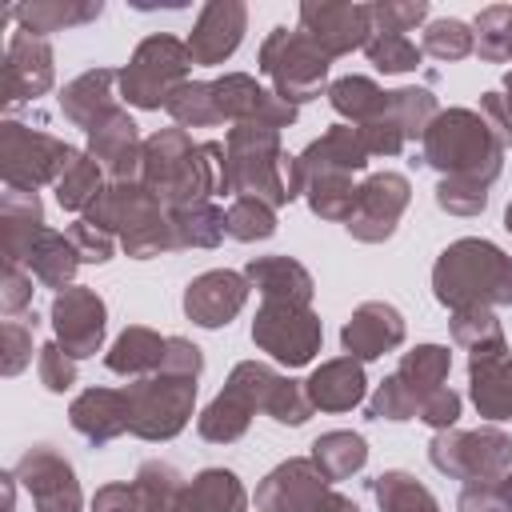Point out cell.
I'll use <instances>...</instances> for the list:
<instances>
[{"instance_id": "484cf974", "label": "cell", "mask_w": 512, "mask_h": 512, "mask_svg": "<svg viewBox=\"0 0 512 512\" xmlns=\"http://www.w3.org/2000/svg\"><path fill=\"white\" fill-rule=\"evenodd\" d=\"M68 424L92 444L104 448L116 436L132 432V404L124 388H84L72 404H68Z\"/></svg>"}, {"instance_id": "3957f363", "label": "cell", "mask_w": 512, "mask_h": 512, "mask_svg": "<svg viewBox=\"0 0 512 512\" xmlns=\"http://www.w3.org/2000/svg\"><path fill=\"white\" fill-rule=\"evenodd\" d=\"M220 196H256L284 208L300 196L296 156L280 148V132L268 124H236L224 136V184Z\"/></svg>"}, {"instance_id": "9a60e30c", "label": "cell", "mask_w": 512, "mask_h": 512, "mask_svg": "<svg viewBox=\"0 0 512 512\" xmlns=\"http://www.w3.org/2000/svg\"><path fill=\"white\" fill-rule=\"evenodd\" d=\"M16 480L28 488L36 512H84V496H80V480L72 472V464L52 448V444H32L20 460H16Z\"/></svg>"}, {"instance_id": "c3c4849f", "label": "cell", "mask_w": 512, "mask_h": 512, "mask_svg": "<svg viewBox=\"0 0 512 512\" xmlns=\"http://www.w3.org/2000/svg\"><path fill=\"white\" fill-rule=\"evenodd\" d=\"M368 60L380 68V72H412L420 64V44H412L404 32H372V40L364 44Z\"/></svg>"}, {"instance_id": "7c38bea8", "label": "cell", "mask_w": 512, "mask_h": 512, "mask_svg": "<svg viewBox=\"0 0 512 512\" xmlns=\"http://www.w3.org/2000/svg\"><path fill=\"white\" fill-rule=\"evenodd\" d=\"M324 324L308 304H272L264 300L252 320V344L284 368H304L320 352Z\"/></svg>"}, {"instance_id": "91938a15", "label": "cell", "mask_w": 512, "mask_h": 512, "mask_svg": "<svg viewBox=\"0 0 512 512\" xmlns=\"http://www.w3.org/2000/svg\"><path fill=\"white\" fill-rule=\"evenodd\" d=\"M92 512H140L136 496H132V484H104V488H96Z\"/></svg>"}, {"instance_id": "f907efd6", "label": "cell", "mask_w": 512, "mask_h": 512, "mask_svg": "<svg viewBox=\"0 0 512 512\" xmlns=\"http://www.w3.org/2000/svg\"><path fill=\"white\" fill-rule=\"evenodd\" d=\"M368 8H372V28L376 32H412L416 24L428 20L424 0H376Z\"/></svg>"}, {"instance_id": "1f68e13d", "label": "cell", "mask_w": 512, "mask_h": 512, "mask_svg": "<svg viewBox=\"0 0 512 512\" xmlns=\"http://www.w3.org/2000/svg\"><path fill=\"white\" fill-rule=\"evenodd\" d=\"M468 392L480 416L508 420L512 416V360L508 352L496 356H468Z\"/></svg>"}, {"instance_id": "8fae6325", "label": "cell", "mask_w": 512, "mask_h": 512, "mask_svg": "<svg viewBox=\"0 0 512 512\" xmlns=\"http://www.w3.org/2000/svg\"><path fill=\"white\" fill-rule=\"evenodd\" d=\"M428 460L436 472L452 476V480H500L508 468H512V436L504 428H472V432H460V428H448V432H436L428 440Z\"/></svg>"}, {"instance_id": "681fc988", "label": "cell", "mask_w": 512, "mask_h": 512, "mask_svg": "<svg viewBox=\"0 0 512 512\" xmlns=\"http://www.w3.org/2000/svg\"><path fill=\"white\" fill-rule=\"evenodd\" d=\"M508 28H512V4H492L476 16V52L488 64L508 60Z\"/></svg>"}, {"instance_id": "f35d334b", "label": "cell", "mask_w": 512, "mask_h": 512, "mask_svg": "<svg viewBox=\"0 0 512 512\" xmlns=\"http://www.w3.org/2000/svg\"><path fill=\"white\" fill-rule=\"evenodd\" d=\"M172 244L176 248H216L228 228H224V208H216L212 200L188 204V208H172Z\"/></svg>"}, {"instance_id": "6f0895ef", "label": "cell", "mask_w": 512, "mask_h": 512, "mask_svg": "<svg viewBox=\"0 0 512 512\" xmlns=\"http://www.w3.org/2000/svg\"><path fill=\"white\" fill-rule=\"evenodd\" d=\"M456 416H460V392H452L448 384H444L440 392H432V396L420 404V412H416V420H424V424L436 428V432H448V428L456 424Z\"/></svg>"}, {"instance_id": "ee69618b", "label": "cell", "mask_w": 512, "mask_h": 512, "mask_svg": "<svg viewBox=\"0 0 512 512\" xmlns=\"http://www.w3.org/2000/svg\"><path fill=\"white\" fill-rule=\"evenodd\" d=\"M356 188H360V184H352V176L328 172V176H316V180L304 184V200H308V208H312L320 220H340V224H344V220L352 216Z\"/></svg>"}, {"instance_id": "ab89813d", "label": "cell", "mask_w": 512, "mask_h": 512, "mask_svg": "<svg viewBox=\"0 0 512 512\" xmlns=\"http://www.w3.org/2000/svg\"><path fill=\"white\" fill-rule=\"evenodd\" d=\"M448 328H452V340H456L468 356H496V352H508L504 328H500V320H496L492 308H460V312H452Z\"/></svg>"}, {"instance_id": "836d02e7", "label": "cell", "mask_w": 512, "mask_h": 512, "mask_svg": "<svg viewBox=\"0 0 512 512\" xmlns=\"http://www.w3.org/2000/svg\"><path fill=\"white\" fill-rule=\"evenodd\" d=\"M248 492L232 468H204L196 472L172 512H244Z\"/></svg>"}, {"instance_id": "6da1fadb", "label": "cell", "mask_w": 512, "mask_h": 512, "mask_svg": "<svg viewBox=\"0 0 512 512\" xmlns=\"http://www.w3.org/2000/svg\"><path fill=\"white\" fill-rule=\"evenodd\" d=\"M420 144V164L440 172L436 204L452 216H480L488 204V188L504 168V144L488 128V120L472 108L436 112Z\"/></svg>"}, {"instance_id": "8992f818", "label": "cell", "mask_w": 512, "mask_h": 512, "mask_svg": "<svg viewBox=\"0 0 512 512\" xmlns=\"http://www.w3.org/2000/svg\"><path fill=\"white\" fill-rule=\"evenodd\" d=\"M196 380L200 372L160 364V372L132 380L128 404H132V436L140 440H172L184 432L192 404H196Z\"/></svg>"}, {"instance_id": "2e32d148", "label": "cell", "mask_w": 512, "mask_h": 512, "mask_svg": "<svg viewBox=\"0 0 512 512\" xmlns=\"http://www.w3.org/2000/svg\"><path fill=\"white\" fill-rule=\"evenodd\" d=\"M300 32L328 56H348L372 40V8L368 4H336V0H308L300 4Z\"/></svg>"}, {"instance_id": "5b68a950", "label": "cell", "mask_w": 512, "mask_h": 512, "mask_svg": "<svg viewBox=\"0 0 512 512\" xmlns=\"http://www.w3.org/2000/svg\"><path fill=\"white\" fill-rule=\"evenodd\" d=\"M88 224L104 228L116 236V244L132 256V260H152V256H164V252H176L172 244V220L160 204V196L140 184V180H128V184H108L92 208L84 212Z\"/></svg>"}, {"instance_id": "e575fe53", "label": "cell", "mask_w": 512, "mask_h": 512, "mask_svg": "<svg viewBox=\"0 0 512 512\" xmlns=\"http://www.w3.org/2000/svg\"><path fill=\"white\" fill-rule=\"evenodd\" d=\"M104 12L100 0H28V4H16L12 16L24 32L32 36H44L48 32H64V28H80L88 20H96Z\"/></svg>"}, {"instance_id": "7402d4cb", "label": "cell", "mask_w": 512, "mask_h": 512, "mask_svg": "<svg viewBox=\"0 0 512 512\" xmlns=\"http://www.w3.org/2000/svg\"><path fill=\"white\" fill-rule=\"evenodd\" d=\"M248 32V8L240 0H208L188 32V56L192 64H224Z\"/></svg>"}, {"instance_id": "d6986e66", "label": "cell", "mask_w": 512, "mask_h": 512, "mask_svg": "<svg viewBox=\"0 0 512 512\" xmlns=\"http://www.w3.org/2000/svg\"><path fill=\"white\" fill-rule=\"evenodd\" d=\"M88 156L104 168V176H112V184H128L140 176V160H144V140L136 132V120L128 116V108H112L104 120H96L88 128Z\"/></svg>"}, {"instance_id": "ac0fdd59", "label": "cell", "mask_w": 512, "mask_h": 512, "mask_svg": "<svg viewBox=\"0 0 512 512\" xmlns=\"http://www.w3.org/2000/svg\"><path fill=\"white\" fill-rule=\"evenodd\" d=\"M4 108H16V104H28L36 96H44L56 80V68H52V44L44 36H32L24 28H16L8 36V48H4Z\"/></svg>"}, {"instance_id": "f6af8a7d", "label": "cell", "mask_w": 512, "mask_h": 512, "mask_svg": "<svg viewBox=\"0 0 512 512\" xmlns=\"http://www.w3.org/2000/svg\"><path fill=\"white\" fill-rule=\"evenodd\" d=\"M420 52L432 56V60H444V64H456V60H468L476 52V32L464 24V20H428L424 24V40H420Z\"/></svg>"}, {"instance_id": "bcb514c9", "label": "cell", "mask_w": 512, "mask_h": 512, "mask_svg": "<svg viewBox=\"0 0 512 512\" xmlns=\"http://www.w3.org/2000/svg\"><path fill=\"white\" fill-rule=\"evenodd\" d=\"M224 228L232 240L252 244V240H268L276 232V208L256 200V196H236L224 212Z\"/></svg>"}, {"instance_id": "f1b7e54d", "label": "cell", "mask_w": 512, "mask_h": 512, "mask_svg": "<svg viewBox=\"0 0 512 512\" xmlns=\"http://www.w3.org/2000/svg\"><path fill=\"white\" fill-rule=\"evenodd\" d=\"M364 364L352 360V356H336V360H324L308 380H304V392H308V404L320 408V412H352L360 400H364Z\"/></svg>"}, {"instance_id": "60d3db41", "label": "cell", "mask_w": 512, "mask_h": 512, "mask_svg": "<svg viewBox=\"0 0 512 512\" xmlns=\"http://www.w3.org/2000/svg\"><path fill=\"white\" fill-rule=\"evenodd\" d=\"M184 492V476L168 460H144L132 476V496L140 512H172Z\"/></svg>"}, {"instance_id": "8d00e7d4", "label": "cell", "mask_w": 512, "mask_h": 512, "mask_svg": "<svg viewBox=\"0 0 512 512\" xmlns=\"http://www.w3.org/2000/svg\"><path fill=\"white\" fill-rule=\"evenodd\" d=\"M80 264H84V260H80L76 244L68 240V232H56V228H48V232L36 240L32 256H28V272H32L44 288H56V292L72 288V276H76Z\"/></svg>"}, {"instance_id": "e0dca14e", "label": "cell", "mask_w": 512, "mask_h": 512, "mask_svg": "<svg viewBox=\"0 0 512 512\" xmlns=\"http://www.w3.org/2000/svg\"><path fill=\"white\" fill-rule=\"evenodd\" d=\"M52 332H56V344L72 356V360H88L100 352L104 344V328H108V308L104 300L84 288V284H72L64 292L52 296Z\"/></svg>"}, {"instance_id": "4dcf8cb0", "label": "cell", "mask_w": 512, "mask_h": 512, "mask_svg": "<svg viewBox=\"0 0 512 512\" xmlns=\"http://www.w3.org/2000/svg\"><path fill=\"white\" fill-rule=\"evenodd\" d=\"M244 276L272 304H312V292H316L312 272L292 256H256L244 268Z\"/></svg>"}, {"instance_id": "6125c7cd", "label": "cell", "mask_w": 512, "mask_h": 512, "mask_svg": "<svg viewBox=\"0 0 512 512\" xmlns=\"http://www.w3.org/2000/svg\"><path fill=\"white\" fill-rule=\"evenodd\" d=\"M500 496H504V508L512 512V472H504V476H500Z\"/></svg>"}, {"instance_id": "277c9868", "label": "cell", "mask_w": 512, "mask_h": 512, "mask_svg": "<svg viewBox=\"0 0 512 512\" xmlns=\"http://www.w3.org/2000/svg\"><path fill=\"white\" fill-rule=\"evenodd\" d=\"M432 292L448 312L512 304V256H504L492 240L464 236L440 252Z\"/></svg>"}, {"instance_id": "7dc6e473", "label": "cell", "mask_w": 512, "mask_h": 512, "mask_svg": "<svg viewBox=\"0 0 512 512\" xmlns=\"http://www.w3.org/2000/svg\"><path fill=\"white\" fill-rule=\"evenodd\" d=\"M164 112L176 120V128H216V112H212V88H208V80H184V84L168 96Z\"/></svg>"}, {"instance_id": "5bb4252c", "label": "cell", "mask_w": 512, "mask_h": 512, "mask_svg": "<svg viewBox=\"0 0 512 512\" xmlns=\"http://www.w3.org/2000/svg\"><path fill=\"white\" fill-rule=\"evenodd\" d=\"M408 200H412L408 176H400V172H372V176L356 188L352 216L344 220L348 236L360 240V244H384V240L396 232V224H400Z\"/></svg>"}, {"instance_id": "11a10c76", "label": "cell", "mask_w": 512, "mask_h": 512, "mask_svg": "<svg viewBox=\"0 0 512 512\" xmlns=\"http://www.w3.org/2000/svg\"><path fill=\"white\" fill-rule=\"evenodd\" d=\"M480 116L488 120V128L508 148L512 144V72L504 76V92H484L480 96Z\"/></svg>"}, {"instance_id": "ba28073f", "label": "cell", "mask_w": 512, "mask_h": 512, "mask_svg": "<svg viewBox=\"0 0 512 512\" xmlns=\"http://www.w3.org/2000/svg\"><path fill=\"white\" fill-rule=\"evenodd\" d=\"M76 156L80 152L72 144H64L60 136H52V132L28 128L20 120H4L0 124V176H4V188L36 192L40 184H56Z\"/></svg>"}, {"instance_id": "be15d7a7", "label": "cell", "mask_w": 512, "mask_h": 512, "mask_svg": "<svg viewBox=\"0 0 512 512\" xmlns=\"http://www.w3.org/2000/svg\"><path fill=\"white\" fill-rule=\"evenodd\" d=\"M504 228L512 232V204H508V212H504Z\"/></svg>"}, {"instance_id": "44dd1931", "label": "cell", "mask_w": 512, "mask_h": 512, "mask_svg": "<svg viewBox=\"0 0 512 512\" xmlns=\"http://www.w3.org/2000/svg\"><path fill=\"white\" fill-rule=\"evenodd\" d=\"M244 300H248V276L244 272H232V268L200 272L184 288V312L200 328H224V324H232L240 316Z\"/></svg>"}, {"instance_id": "7a4b0ae2", "label": "cell", "mask_w": 512, "mask_h": 512, "mask_svg": "<svg viewBox=\"0 0 512 512\" xmlns=\"http://www.w3.org/2000/svg\"><path fill=\"white\" fill-rule=\"evenodd\" d=\"M140 184H148L168 212L200 204L208 196H220L224 144L220 140H192L184 128H160L144 140Z\"/></svg>"}, {"instance_id": "d4e9b609", "label": "cell", "mask_w": 512, "mask_h": 512, "mask_svg": "<svg viewBox=\"0 0 512 512\" xmlns=\"http://www.w3.org/2000/svg\"><path fill=\"white\" fill-rule=\"evenodd\" d=\"M368 144L360 136V128L352 124H332L320 140H312L300 156H296V184H300V196H304V184L316 180V176H328V172H344V176H356L364 164H368Z\"/></svg>"}, {"instance_id": "4fadbf2b", "label": "cell", "mask_w": 512, "mask_h": 512, "mask_svg": "<svg viewBox=\"0 0 512 512\" xmlns=\"http://www.w3.org/2000/svg\"><path fill=\"white\" fill-rule=\"evenodd\" d=\"M212 88V112L216 124H268V128H292L296 124V108L288 100H280L272 88L256 84V76L248 72H224L220 80H208Z\"/></svg>"}, {"instance_id": "b9f144b4", "label": "cell", "mask_w": 512, "mask_h": 512, "mask_svg": "<svg viewBox=\"0 0 512 512\" xmlns=\"http://www.w3.org/2000/svg\"><path fill=\"white\" fill-rule=\"evenodd\" d=\"M368 488H372L380 512H440L436 496L412 472H400V468L380 472L376 480H368Z\"/></svg>"}, {"instance_id": "680465c9", "label": "cell", "mask_w": 512, "mask_h": 512, "mask_svg": "<svg viewBox=\"0 0 512 512\" xmlns=\"http://www.w3.org/2000/svg\"><path fill=\"white\" fill-rule=\"evenodd\" d=\"M456 512H508L504 496H500V480H472V484H464V492L456 500Z\"/></svg>"}, {"instance_id": "e7e4bbea", "label": "cell", "mask_w": 512, "mask_h": 512, "mask_svg": "<svg viewBox=\"0 0 512 512\" xmlns=\"http://www.w3.org/2000/svg\"><path fill=\"white\" fill-rule=\"evenodd\" d=\"M508 60H512V28H508Z\"/></svg>"}, {"instance_id": "4316f807", "label": "cell", "mask_w": 512, "mask_h": 512, "mask_svg": "<svg viewBox=\"0 0 512 512\" xmlns=\"http://www.w3.org/2000/svg\"><path fill=\"white\" fill-rule=\"evenodd\" d=\"M44 232H48V224H44L40 196L4 188V196H0V256H4V264H20L24 268Z\"/></svg>"}, {"instance_id": "94428289", "label": "cell", "mask_w": 512, "mask_h": 512, "mask_svg": "<svg viewBox=\"0 0 512 512\" xmlns=\"http://www.w3.org/2000/svg\"><path fill=\"white\" fill-rule=\"evenodd\" d=\"M312 512H360V508H356V500H348L344 492H324V500H320Z\"/></svg>"}, {"instance_id": "db71d44e", "label": "cell", "mask_w": 512, "mask_h": 512, "mask_svg": "<svg viewBox=\"0 0 512 512\" xmlns=\"http://www.w3.org/2000/svg\"><path fill=\"white\" fill-rule=\"evenodd\" d=\"M68 240L76 244V252H80L84 264H104V260H112V252H116V236L104 232V228H96V224H88L84 216L68 228Z\"/></svg>"}, {"instance_id": "52a82bcc", "label": "cell", "mask_w": 512, "mask_h": 512, "mask_svg": "<svg viewBox=\"0 0 512 512\" xmlns=\"http://www.w3.org/2000/svg\"><path fill=\"white\" fill-rule=\"evenodd\" d=\"M328 56L300 28H272L260 44V72L272 80V92L292 108L328 92Z\"/></svg>"}, {"instance_id": "83f0119b", "label": "cell", "mask_w": 512, "mask_h": 512, "mask_svg": "<svg viewBox=\"0 0 512 512\" xmlns=\"http://www.w3.org/2000/svg\"><path fill=\"white\" fill-rule=\"evenodd\" d=\"M256 412H260V408H256L248 384L232 372V376L224 380V388L212 396V404L196 416V432H200L208 444H232V440H240V436L248 432V424H252Z\"/></svg>"}, {"instance_id": "cb8c5ba5", "label": "cell", "mask_w": 512, "mask_h": 512, "mask_svg": "<svg viewBox=\"0 0 512 512\" xmlns=\"http://www.w3.org/2000/svg\"><path fill=\"white\" fill-rule=\"evenodd\" d=\"M232 372L248 384L256 408L268 412L276 424H292V428H300V424L316 412V408L308 404V392H304L300 380H288V376H280L276 368H268V364H260V360H240Z\"/></svg>"}, {"instance_id": "9f6ffc18", "label": "cell", "mask_w": 512, "mask_h": 512, "mask_svg": "<svg viewBox=\"0 0 512 512\" xmlns=\"http://www.w3.org/2000/svg\"><path fill=\"white\" fill-rule=\"evenodd\" d=\"M28 304H32V272H24L20 264H4V276H0V308H4V316L12 320Z\"/></svg>"}, {"instance_id": "603a6c76", "label": "cell", "mask_w": 512, "mask_h": 512, "mask_svg": "<svg viewBox=\"0 0 512 512\" xmlns=\"http://www.w3.org/2000/svg\"><path fill=\"white\" fill-rule=\"evenodd\" d=\"M404 316H400V308L396 304H388V300H364L348 320H344V328H340V344H344V352L352 356V360H376V356H384V352H392V348H400L404 344Z\"/></svg>"}, {"instance_id": "ffe728a7", "label": "cell", "mask_w": 512, "mask_h": 512, "mask_svg": "<svg viewBox=\"0 0 512 512\" xmlns=\"http://www.w3.org/2000/svg\"><path fill=\"white\" fill-rule=\"evenodd\" d=\"M328 492V480L312 464V456H292L276 464L256 484V512H312Z\"/></svg>"}, {"instance_id": "d6a6232c", "label": "cell", "mask_w": 512, "mask_h": 512, "mask_svg": "<svg viewBox=\"0 0 512 512\" xmlns=\"http://www.w3.org/2000/svg\"><path fill=\"white\" fill-rule=\"evenodd\" d=\"M164 356H168V336H160V332H152V328H144V324H132V328H124V332L112 340V348L104 352V364H108V372H116V376L140 380V376L160 372Z\"/></svg>"}, {"instance_id": "d590c367", "label": "cell", "mask_w": 512, "mask_h": 512, "mask_svg": "<svg viewBox=\"0 0 512 512\" xmlns=\"http://www.w3.org/2000/svg\"><path fill=\"white\" fill-rule=\"evenodd\" d=\"M312 464L320 468V476L328 484L332 480H348V476H356L368 464V440L360 432L332 428V432L312 440Z\"/></svg>"}, {"instance_id": "74e56055", "label": "cell", "mask_w": 512, "mask_h": 512, "mask_svg": "<svg viewBox=\"0 0 512 512\" xmlns=\"http://www.w3.org/2000/svg\"><path fill=\"white\" fill-rule=\"evenodd\" d=\"M328 104L344 120H352V128H364L388 108V92L368 76H340L328 84Z\"/></svg>"}, {"instance_id": "7bdbcfd3", "label": "cell", "mask_w": 512, "mask_h": 512, "mask_svg": "<svg viewBox=\"0 0 512 512\" xmlns=\"http://www.w3.org/2000/svg\"><path fill=\"white\" fill-rule=\"evenodd\" d=\"M100 192H104V168L88 152H80L68 164V172L56 180V204L64 212H88Z\"/></svg>"}, {"instance_id": "816d5d0a", "label": "cell", "mask_w": 512, "mask_h": 512, "mask_svg": "<svg viewBox=\"0 0 512 512\" xmlns=\"http://www.w3.org/2000/svg\"><path fill=\"white\" fill-rule=\"evenodd\" d=\"M32 332H36V324H24V320H16V316L0 324V340H4L0 372H4V376H20V372L32 364Z\"/></svg>"}, {"instance_id": "9c48e42d", "label": "cell", "mask_w": 512, "mask_h": 512, "mask_svg": "<svg viewBox=\"0 0 512 512\" xmlns=\"http://www.w3.org/2000/svg\"><path fill=\"white\" fill-rule=\"evenodd\" d=\"M452 372V352L444 344H416L404 352L400 368L368 396V416L372 420H416L420 404L444 388Z\"/></svg>"}, {"instance_id": "f5cc1de1", "label": "cell", "mask_w": 512, "mask_h": 512, "mask_svg": "<svg viewBox=\"0 0 512 512\" xmlns=\"http://www.w3.org/2000/svg\"><path fill=\"white\" fill-rule=\"evenodd\" d=\"M36 372H40V384L48 392H56V396L76 384V360L56 340H48L44 348H36Z\"/></svg>"}, {"instance_id": "f546056e", "label": "cell", "mask_w": 512, "mask_h": 512, "mask_svg": "<svg viewBox=\"0 0 512 512\" xmlns=\"http://www.w3.org/2000/svg\"><path fill=\"white\" fill-rule=\"evenodd\" d=\"M116 84H120V72H112V68H88L84 76H76V80H68L60 88V112L76 128L88 132L96 120H104L116 108Z\"/></svg>"}, {"instance_id": "30bf717a", "label": "cell", "mask_w": 512, "mask_h": 512, "mask_svg": "<svg viewBox=\"0 0 512 512\" xmlns=\"http://www.w3.org/2000/svg\"><path fill=\"white\" fill-rule=\"evenodd\" d=\"M188 68H192L188 44L156 32V36L140 40L136 52L128 56V64L120 68V96L144 112L164 108L168 96L188 80Z\"/></svg>"}]
</instances>
